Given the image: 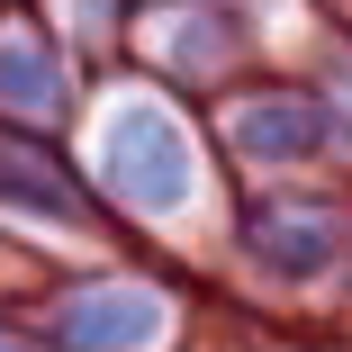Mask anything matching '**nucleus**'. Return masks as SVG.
<instances>
[{"label":"nucleus","mask_w":352,"mask_h":352,"mask_svg":"<svg viewBox=\"0 0 352 352\" xmlns=\"http://www.w3.org/2000/svg\"><path fill=\"white\" fill-rule=\"evenodd\" d=\"M118 181L135 190V199H181V181H190V163H181V145H172V126H126L118 135Z\"/></svg>","instance_id":"obj_1"},{"label":"nucleus","mask_w":352,"mask_h":352,"mask_svg":"<svg viewBox=\"0 0 352 352\" xmlns=\"http://www.w3.org/2000/svg\"><path fill=\"white\" fill-rule=\"evenodd\" d=\"M145 334H154V298H126V289L73 307V325H63V343H73V352H135Z\"/></svg>","instance_id":"obj_2"}]
</instances>
